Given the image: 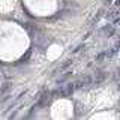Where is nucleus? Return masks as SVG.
I'll use <instances>...</instances> for the list:
<instances>
[{"label": "nucleus", "mask_w": 120, "mask_h": 120, "mask_svg": "<svg viewBox=\"0 0 120 120\" xmlns=\"http://www.w3.org/2000/svg\"><path fill=\"white\" fill-rule=\"evenodd\" d=\"M105 56H107V52H101L99 56H96V60H98V62H99V60H102V59L105 57Z\"/></svg>", "instance_id": "obj_2"}, {"label": "nucleus", "mask_w": 120, "mask_h": 120, "mask_svg": "<svg viewBox=\"0 0 120 120\" xmlns=\"http://www.w3.org/2000/svg\"><path fill=\"white\" fill-rule=\"evenodd\" d=\"M82 47H84V45H78V47H77V48L74 50V52H78L80 50H82Z\"/></svg>", "instance_id": "obj_3"}, {"label": "nucleus", "mask_w": 120, "mask_h": 120, "mask_svg": "<svg viewBox=\"0 0 120 120\" xmlns=\"http://www.w3.org/2000/svg\"><path fill=\"white\" fill-rule=\"evenodd\" d=\"M116 5H117V6L120 5V0H116Z\"/></svg>", "instance_id": "obj_4"}, {"label": "nucleus", "mask_w": 120, "mask_h": 120, "mask_svg": "<svg viewBox=\"0 0 120 120\" xmlns=\"http://www.w3.org/2000/svg\"><path fill=\"white\" fill-rule=\"evenodd\" d=\"M74 90H75L74 84H68V86H66V89L63 90V93H65V96H68V95H71V93H72Z\"/></svg>", "instance_id": "obj_1"}]
</instances>
